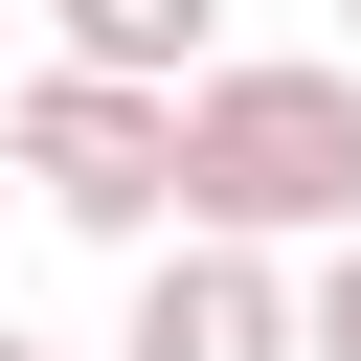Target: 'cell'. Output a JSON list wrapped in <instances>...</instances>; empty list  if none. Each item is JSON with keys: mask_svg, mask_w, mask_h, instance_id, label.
Wrapping results in <instances>:
<instances>
[{"mask_svg": "<svg viewBox=\"0 0 361 361\" xmlns=\"http://www.w3.org/2000/svg\"><path fill=\"white\" fill-rule=\"evenodd\" d=\"M180 226H248V248L361 226V45H338V68L203 45V68H180Z\"/></svg>", "mask_w": 361, "mask_h": 361, "instance_id": "1", "label": "cell"}, {"mask_svg": "<svg viewBox=\"0 0 361 361\" xmlns=\"http://www.w3.org/2000/svg\"><path fill=\"white\" fill-rule=\"evenodd\" d=\"M0 361H45V338H23V316H0Z\"/></svg>", "mask_w": 361, "mask_h": 361, "instance_id": "6", "label": "cell"}, {"mask_svg": "<svg viewBox=\"0 0 361 361\" xmlns=\"http://www.w3.org/2000/svg\"><path fill=\"white\" fill-rule=\"evenodd\" d=\"M113 361H293V271L248 226H158L135 248V338Z\"/></svg>", "mask_w": 361, "mask_h": 361, "instance_id": "3", "label": "cell"}, {"mask_svg": "<svg viewBox=\"0 0 361 361\" xmlns=\"http://www.w3.org/2000/svg\"><path fill=\"white\" fill-rule=\"evenodd\" d=\"M226 45V0H68V68H135V90H180Z\"/></svg>", "mask_w": 361, "mask_h": 361, "instance_id": "4", "label": "cell"}, {"mask_svg": "<svg viewBox=\"0 0 361 361\" xmlns=\"http://www.w3.org/2000/svg\"><path fill=\"white\" fill-rule=\"evenodd\" d=\"M0 158H23V203L45 226H90V248H158L180 226V90H135V68H23L0 90Z\"/></svg>", "mask_w": 361, "mask_h": 361, "instance_id": "2", "label": "cell"}, {"mask_svg": "<svg viewBox=\"0 0 361 361\" xmlns=\"http://www.w3.org/2000/svg\"><path fill=\"white\" fill-rule=\"evenodd\" d=\"M293 361H361V226H316V271H293Z\"/></svg>", "mask_w": 361, "mask_h": 361, "instance_id": "5", "label": "cell"}, {"mask_svg": "<svg viewBox=\"0 0 361 361\" xmlns=\"http://www.w3.org/2000/svg\"><path fill=\"white\" fill-rule=\"evenodd\" d=\"M338 23H361V0H338Z\"/></svg>", "mask_w": 361, "mask_h": 361, "instance_id": "7", "label": "cell"}]
</instances>
